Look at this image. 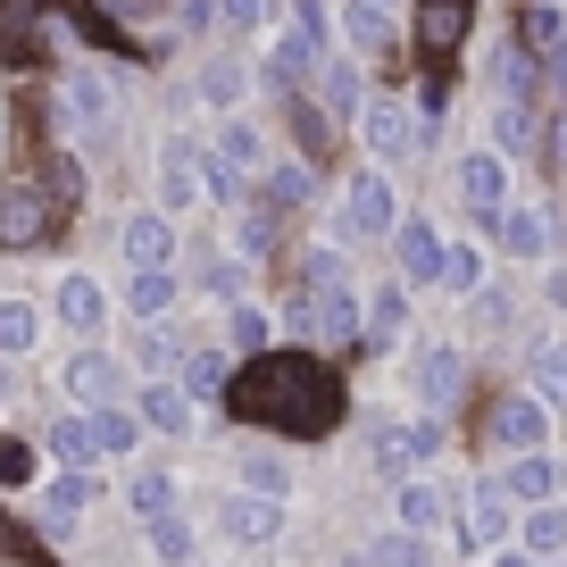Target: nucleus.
Listing matches in <instances>:
<instances>
[{
  "mask_svg": "<svg viewBox=\"0 0 567 567\" xmlns=\"http://www.w3.org/2000/svg\"><path fill=\"white\" fill-rule=\"evenodd\" d=\"M292 34H301L318 59H334V18H326V0H292Z\"/></svg>",
  "mask_w": 567,
  "mask_h": 567,
  "instance_id": "ea45409f",
  "label": "nucleus"
},
{
  "mask_svg": "<svg viewBox=\"0 0 567 567\" xmlns=\"http://www.w3.org/2000/svg\"><path fill=\"white\" fill-rule=\"evenodd\" d=\"M217 526H226L234 543H250V550H259V543H276V526H284V501H259V493H234V501H226V517H217Z\"/></svg>",
  "mask_w": 567,
  "mask_h": 567,
  "instance_id": "412c9836",
  "label": "nucleus"
},
{
  "mask_svg": "<svg viewBox=\"0 0 567 567\" xmlns=\"http://www.w3.org/2000/svg\"><path fill=\"white\" fill-rule=\"evenodd\" d=\"M359 134H368V151H375V159H401V151H417V142H425V125L409 117L401 101H368V117H359Z\"/></svg>",
  "mask_w": 567,
  "mask_h": 567,
  "instance_id": "ddd939ff",
  "label": "nucleus"
},
{
  "mask_svg": "<svg viewBox=\"0 0 567 567\" xmlns=\"http://www.w3.org/2000/svg\"><path fill=\"white\" fill-rule=\"evenodd\" d=\"M443 451V425L417 417V425H375V467H384L392 484H417V467Z\"/></svg>",
  "mask_w": 567,
  "mask_h": 567,
  "instance_id": "6e6552de",
  "label": "nucleus"
},
{
  "mask_svg": "<svg viewBox=\"0 0 567 567\" xmlns=\"http://www.w3.org/2000/svg\"><path fill=\"white\" fill-rule=\"evenodd\" d=\"M267 334H276V326H267V309H234V351H250V359H267Z\"/></svg>",
  "mask_w": 567,
  "mask_h": 567,
  "instance_id": "de8ad7c7",
  "label": "nucleus"
},
{
  "mask_svg": "<svg viewBox=\"0 0 567 567\" xmlns=\"http://www.w3.org/2000/svg\"><path fill=\"white\" fill-rule=\"evenodd\" d=\"M34 184H42V193L59 200V209H84V167H75L68 151H59V142L42 151V176H34Z\"/></svg>",
  "mask_w": 567,
  "mask_h": 567,
  "instance_id": "c756f323",
  "label": "nucleus"
},
{
  "mask_svg": "<svg viewBox=\"0 0 567 567\" xmlns=\"http://www.w3.org/2000/svg\"><path fill=\"white\" fill-rule=\"evenodd\" d=\"M342 34H351L359 51H392V18L375 0H351V9H342Z\"/></svg>",
  "mask_w": 567,
  "mask_h": 567,
  "instance_id": "473e14b6",
  "label": "nucleus"
},
{
  "mask_svg": "<svg viewBox=\"0 0 567 567\" xmlns=\"http://www.w3.org/2000/svg\"><path fill=\"white\" fill-rule=\"evenodd\" d=\"M534 68H543V59H534L526 42H509V51H501V92H509V101H534Z\"/></svg>",
  "mask_w": 567,
  "mask_h": 567,
  "instance_id": "37998d69",
  "label": "nucleus"
},
{
  "mask_svg": "<svg viewBox=\"0 0 567 567\" xmlns=\"http://www.w3.org/2000/svg\"><path fill=\"white\" fill-rule=\"evenodd\" d=\"M534 392H543V401H567V368H559V351H534Z\"/></svg>",
  "mask_w": 567,
  "mask_h": 567,
  "instance_id": "603ef678",
  "label": "nucleus"
},
{
  "mask_svg": "<svg viewBox=\"0 0 567 567\" xmlns=\"http://www.w3.org/2000/svg\"><path fill=\"white\" fill-rule=\"evenodd\" d=\"M460 193L476 200V217H493V226H501V209H509V176H501L493 151H467V159H460Z\"/></svg>",
  "mask_w": 567,
  "mask_h": 567,
  "instance_id": "aec40b11",
  "label": "nucleus"
},
{
  "mask_svg": "<svg viewBox=\"0 0 567 567\" xmlns=\"http://www.w3.org/2000/svg\"><path fill=\"white\" fill-rule=\"evenodd\" d=\"M401 334H409V292H401V284H375V292H368V334H359V351L384 359Z\"/></svg>",
  "mask_w": 567,
  "mask_h": 567,
  "instance_id": "a211bd4d",
  "label": "nucleus"
},
{
  "mask_svg": "<svg viewBox=\"0 0 567 567\" xmlns=\"http://www.w3.org/2000/svg\"><path fill=\"white\" fill-rule=\"evenodd\" d=\"M134 409H142V425H159V434H193V392L184 384H151Z\"/></svg>",
  "mask_w": 567,
  "mask_h": 567,
  "instance_id": "393cba45",
  "label": "nucleus"
},
{
  "mask_svg": "<svg viewBox=\"0 0 567 567\" xmlns=\"http://www.w3.org/2000/svg\"><path fill=\"white\" fill-rule=\"evenodd\" d=\"M467 25H476V0H417V68H425V92L443 101V75L460 59Z\"/></svg>",
  "mask_w": 567,
  "mask_h": 567,
  "instance_id": "f03ea898",
  "label": "nucleus"
},
{
  "mask_svg": "<svg viewBox=\"0 0 567 567\" xmlns=\"http://www.w3.org/2000/svg\"><path fill=\"white\" fill-rule=\"evenodd\" d=\"M59 318H68L75 334H92V326L109 318V301H101V284H92V276H59Z\"/></svg>",
  "mask_w": 567,
  "mask_h": 567,
  "instance_id": "a878e982",
  "label": "nucleus"
},
{
  "mask_svg": "<svg viewBox=\"0 0 567 567\" xmlns=\"http://www.w3.org/2000/svg\"><path fill=\"white\" fill-rule=\"evenodd\" d=\"M259 193L276 200V209H301V200L318 193V176H309V167H267V176H259Z\"/></svg>",
  "mask_w": 567,
  "mask_h": 567,
  "instance_id": "4c0bfd02",
  "label": "nucleus"
},
{
  "mask_svg": "<svg viewBox=\"0 0 567 567\" xmlns=\"http://www.w3.org/2000/svg\"><path fill=\"white\" fill-rule=\"evenodd\" d=\"M92 443H101V451H134L142 417H134V409H92Z\"/></svg>",
  "mask_w": 567,
  "mask_h": 567,
  "instance_id": "58836bf2",
  "label": "nucleus"
},
{
  "mask_svg": "<svg viewBox=\"0 0 567 567\" xmlns=\"http://www.w3.org/2000/svg\"><path fill=\"white\" fill-rule=\"evenodd\" d=\"M309 101H318L326 109V117H368V92H359V68H351V59H326V68H318V84H309Z\"/></svg>",
  "mask_w": 567,
  "mask_h": 567,
  "instance_id": "6ab92c4d",
  "label": "nucleus"
},
{
  "mask_svg": "<svg viewBox=\"0 0 567 567\" xmlns=\"http://www.w3.org/2000/svg\"><path fill=\"white\" fill-rule=\"evenodd\" d=\"M392 259H401L409 284H443V259H451V250L434 243V226H425V217H401V234H392Z\"/></svg>",
  "mask_w": 567,
  "mask_h": 567,
  "instance_id": "dca6fc26",
  "label": "nucleus"
},
{
  "mask_svg": "<svg viewBox=\"0 0 567 567\" xmlns=\"http://www.w3.org/2000/svg\"><path fill=\"white\" fill-rule=\"evenodd\" d=\"M234 476H243V493H259V501H284V493H292V467H284L276 451H243V467H234Z\"/></svg>",
  "mask_w": 567,
  "mask_h": 567,
  "instance_id": "7c9ffc66",
  "label": "nucleus"
},
{
  "mask_svg": "<svg viewBox=\"0 0 567 567\" xmlns=\"http://www.w3.org/2000/svg\"><path fill=\"white\" fill-rule=\"evenodd\" d=\"M167 301H176V276H167V267H151V276H125V309H134V318H159Z\"/></svg>",
  "mask_w": 567,
  "mask_h": 567,
  "instance_id": "72a5a7b5",
  "label": "nucleus"
},
{
  "mask_svg": "<svg viewBox=\"0 0 567 567\" xmlns=\"http://www.w3.org/2000/svg\"><path fill=\"white\" fill-rule=\"evenodd\" d=\"M368 559H375V567H434V550H425L417 534H375Z\"/></svg>",
  "mask_w": 567,
  "mask_h": 567,
  "instance_id": "c03bdc74",
  "label": "nucleus"
},
{
  "mask_svg": "<svg viewBox=\"0 0 567 567\" xmlns=\"http://www.w3.org/2000/svg\"><path fill=\"white\" fill-rule=\"evenodd\" d=\"M184 25H193V34H209V25H217V0H184Z\"/></svg>",
  "mask_w": 567,
  "mask_h": 567,
  "instance_id": "6e6d98bb",
  "label": "nucleus"
},
{
  "mask_svg": "<svg viewBox=\"0 0 567 567\" xmlns=\"http://www.w3.org/2000/svg\"><path fill=\"white\" fill-rule=\"evenodd\" d=\"M84 501H92V476H84V467H75V476H51V534L68 526V517L84 509Z\"/></svg>",
  "mask_w": 567,
  "mask_h": 567,
  "instance_id": "a18cd8bd",
  "label": "nucleus"
},
{
  "mask_svg": "<svg viewBox=\"0 0 567 567\" xmlns=\"http://www.w3.org/2000/svg\"><path fill=\"white\" fill-rule=\"evenodd\" d=\"M92 451H101V443H92V417H51V460L68 467V476L92 460Z\"/></svg>",
  "mask_w": 567,
  "mask_h": 567,
  "instance_id": "2f4dec72",
  "label": "nucleus"
},
{
  "mask_svg": "<svg viewBox=\"0 0 567 567\" xmlns=\"http://www.w3.org/2000/svg\"><path fill=\"white\" fill-rule=\"evenodd\" d=\"M443 517H451V493H443V484H401V534H425V526H443Z\"/></svg>",
  "mask_w": 567,
  "mask_h": 567,
  "instance_id": "bb28decb",
  "label": "nucleus"
},
{
  "mask_svg": "<svg viewBox=\"0 0 567 567\" xmlns=\"http://www.w3.org/2000/svg\"><path fill=\"white\" fill-rule=\"evenodd\" d=\"M0 559H25V567H51V550H34V543H25V526H18V517H0Z\"/></svg>",
  "mask_w": 567,
  "mask_h": 567,
  "instance_id": "8fccbe9b",
  "label": "nucleus"
},
{
  "mask_svg": "<svg viewBox=\"0 0 567 567\" xmlns=\"http://www.w3.org/2000/svg\"><path fill=\"white\" fill-rule=\"evenodd\" d=\"M501 484H509V501H526V509H550V493H559V460H550V451H526V460L501 467Z\"/></svg>",
  "mask_w": 567,
  "mask_h": 567,
  "instance_id": "4be33fe9",
  "label": "nucleus"
},
{
  "mask_svg": "<svg viewBox=\"0 0 567 567\" xmlns=\"http://www.w3.org/2000/svg\"><path fill=\"white\" fill-rule=\"evenodd\" d=\"M217 18H226V25H250V34H259V25L276 18V0H217Z\"/></svg>",
  "mask_w": 567,
  "mask_h": 567,
  "instance_id": "864d4df0",
  "label": "nucleus"
},
{
  "mask_svg": "<svg viewBox=\"0 0 567 567\" xmlns=\"http://www.w3.org/2000/svg\"><path fill=\"white\" fill-rule=\"evenodd\" d=\"M134 359H142L151 375H159V384H167V375H184V342H176V334H159V326H151V334L134 342Z\"/></svg>",
  "mask_w": 567,
  "mask_h": 567,
  "instance_id": "a19ab883",
  "label": "nucleus"
},
{
  "mask_svg": "<svg viewBox=\"0 0 567 567\" xmlns=\"http://www.w3.org/2000/svg\"><path fill=\"white\" fill-rule=\"evenodd\" d=\"M159 184H167V209H193L200 193H217V159L193 134H167L159 142Z\"/></svg>",
  "mask_w": 567,
  "mask_h": 567,
  "instance_id": "0eeeda50",
  "label": "nucleus"
},
{
  "mask_svg": "<svg viewBox=\"0 0 567 567\" xmlns=\"http://www.w3.org/2000/svg\"><path fill=\"white\" fill-rule=\"evenodd\" d=\"M460 543H467V550H484V543H509V484H501V476H476V484H467Z\"/></svg>",
  "mask_w": 567,
  "mask_h": 567,
  "instance_id": "9b49d317",
  "label": "nucleus"
},
{
  "mask_svg": "<svg viewBox=\"0 0 567 567\" xmlns=\"http://www.w3.org/2000/svg\"><path fill=\"white\" fill-rule=\"evenodd\" d=\"M493 142L509 151V159H526V151H534V109L501 101V109H493Z\"/></svg>",
  "mask_w": 567,
  "mask_h": 567,
  "instance_id": "e433bc0d",
  "label": "nucleus"
},
{
  "mask_svg": "<svg viewBox=\"0 0 567 567\" xmlns=\"http://www.w3.org/2000/svg\"><path fill=\"white\" fill-rule=\"evenodd\" d=\"M559 368H567V342H559Z\"/></svg>",
  "mask_w": 567,
  "mask_h": 567,
  "instance_id": "bf43d9fd",
  "label": "nucleus"
},
{
  "mask_svg": "<svg viewBox=\"0 0 567 567\" xmlns=\"http://www.w3.org/2000/svg\"><path fill=\"white\" fill-rule=\"evenodd\" d=\"M484 425H493V443L509 451V460H526V451H543V425H550V409L534 401V392H501Z\"/></svg>",
  "mask_w": 567,
  "mask_h": 567,
  "instance_id": "9d476101",
  "label": "nucleus"
},
{
  "mask_svg": "<svg viewBox=\"0 0 567 567\" xmlns=\"http://www.w3.org/2000/svg\"><path fill=\"white\" fill-rule=\"evenodd\" d=\"M493 567H543V559H526V550H501V559Z\"/></svg>",
  "mask_w": 567,
  "mask_h": 567,
  "instance_id": "4d7b16f0",
  "label": "nucleus"
},
{
  "mask_svg": "<svg viewBox=\"0 0 567 567\" xmlns=\"http://www.w3.org/2000/svg\"><path fill=\"white\" fill-rule=\"evenodd\" d=\"M417 401H425V417H434V425L467 401V359L451 351V342H434V351L417 359Z\"/></svg>",
  "mask_w": 567,
  "mask_h": 567,
  "instance_id": "1a4fd4ad",
  "label": "nucleus"
},
{
  "mask_svg": "<svg viewBox=\"0 0 567 567\" xmlns=\"http://www.w3.org/2000/svg\"><path fill=\"white\" fill-rule=\"evenodd\" d=\"M292 134H301L309 159H326V151H334V117H326L318 101H301V92H292Z\"/></svg>",
  "mask_w": 567,
  "mask_h": 567,
  "instance_id": "f704fd0d",
  "label": "nucleus"
},
{
  "mask_svg": "<svg viewBox=\"0 0 567 567\" xmlns=\"http://www.w3.org/2000/svg\"><path fill=\"white\" fill-rule=\"evenodd\" d=\"M443 284H451V292H476V284H484V259H476L467 243H451V259H443Z\"/></svg>",
  "mask_w": 567,
  "mask_h": 567,
  "instance_id": "09e8293b",
  "label": "nucleus"
},
{
  "mask_svg": "<svg viewBox=\"0 0 567 567\" xmlns=\"http://www.w3.org/2000/svg\"><path fill=\"white\" fill-rule=\"evenodd\" d=\"M51 18H59V0H0V68H18V75L51 68Z\"/></svg>",
  "mask_w": 567,
  "mask_h": 567,
  "instance_id": "7ed1b4c3",
  "label": "nucleus"
},
{
  "mask_svg": "<svg viewBox=\"0 0 567 567\" xmlns=\"http://www.w3.org/2000/svg\"><path fill=\"white\" fill-rule=\"evenodd\" d=\"M151 550H159V567H193V517H159Z\"/></svg>",
  "mask_w": 567,
  "mask_h": 567,
  "instance_id": "79ce46f5",
  "label": "nucleus"
},
{
  "mask_svg": "<svg viewBox=\"0 0 567 567\" xmlns=\"http://www.w3.org/2000/svg\"><path fill=\"white\" fill-rule=\"evenodd\" d=\"M101 125H117V92H109V75L68 68V75H59V134H101Z\"/></svg>",
  "mask_w": 567,
  "mask_h": 567,
  "instance_id": "423d86ee",
  "label": "nucleus"
},
{
  "mask_svg": "<svg viewBox=\"0 0 567 567\" xmlns=\"http://www.w3.org/2000/svg\"><path fill=\"white\" fill-rule=\"evenodd\" d=\"M550 142H559V159H567V117H559V134H550Z\"/></svg>",
  "mask_w": 567,
  "mask_h": 567,
  "instance_id": "13d9d810",
  "label": "nucleus"
},
{
  "mask_svg": "<svg viewBox=\"0 0 567 567\" xmlns=\"http://www.w3.org/2000/svg\"><path fill=\"white\" fill-rule=\"evenodd\" d=\"M517 42H526L543 68H559V75H567V18L550 9V0H526V9H517Z\"/></svg>",
  "mask_w": 567,
  "mask_h": 567,
  "instance_id": "f3484780",
  "label": "nucleus"
},
{
  "mask_svg": "<svg viewBox=\"0 0 567 567\" xmlns=\"http://www.w3.org/2000/svg\"><path fill=\"white\" fill-rule=\"evenodd\" d=\"M501 243H509L517 259H543V250H550V217H543V209H517V200H509V209H501Z\"/></svg>",
  "mask_w": 567,
  "mask_h": 567,
  "instance_id": "cd10ccee",
  "label": "nucleus"
},
{
  "mask_svg": "<svg viewBox=\"0 0 567 567\" xmlns=\"http://www.w3.org/2000/svg\"><path fill=\"white\" fill-rule=\"evenodd\" d=\"M375 9H392V0H375Z\"/></svg>",
  "mask_w": 567,
  "mask_h": 567,
  "instance_id": "052dcab7",
  "label": "nucleus"
},
{
  "mask_svg": "<svg viewBox=\"0 0 567 567\" xmlns=\"http://www.w3.org/2000/svg\"><path fill=\"white\" fill-rule=\"evenodd\" d=\"M117 392H125V375H117V359H109V351H75L68 359V401L117 409Z\"/></svg>",
  "mask_w": 567,
  "mask_h": 567,
  "instance_id": "4468645a",
  "label": "nucleus"
},
{
  "mask_svg": "<svg viewBox=\"0 0 567 567\" xmlns=\"http://www.w3.org/2000/svg\"><path fill=\"white\" fill-rule=\"evenodd\" d=\"M117 243H125V259H134V276H151V267H167V259H176V226H167L159 209H134Z\"/></svg>",
  "mask_w": 567,
  "mask_h": 567,
  "instance_id": "2eb2a0df",
  "label": "nucleus"
},
{
  "mask_svg": "<svg viewBox=\"0 0 567 567\" xmlns=\"http://www.w3.org/2000/svg\"><path fill=\"white\" fill-rule=\"evenodd\" d=\"M125 509L151 517V526L176 517V476H167V467H134V476H125Z\"/></svg>",
  "mask_w": 567,
  "mask_h": 567,
  "instance_id": "b1692460",
  "label": "nucleus"
},
{
  "mask_svg": "<svg viewBox=\"0 0 567 567\" xmlns=\"http://www.w3.org/2000/svg\"><path fill=\"white\" fill-rule=\"evenodd\" d=\"M276 217H284V209H276L267 193L250 200V209H243V250H276Z\"/></svg>",
  "mask_w": 567,
  "mask_h": 567,
  "instance_id": "49530a36",
  "label": "nucleus"
},
{
  "mask_svg": "<svg viewBox=\"0 0 567 567\" xmlns=\"http://www.w3.org/2000/svg\"><path fill=\"white\" fill-rule=\"evenodd\" d=\"M517 543H526V559H567V509H526Z\"/></svg>",
  "mask_w": 567,
  "mask_h": 567,
  "instance_id": "c85d7f7f",
  "label": "nucleus"
},
{
  "mask_svg": "<svg viewBox=\"0 0 567 567\" xmlns=\"http://www.w3.org/2000/svg\"><path fill=\"white\" fill-rule=\"evenodd\" d=\"M34 334H42V318L25 301H0V359H25L34 351Z\"/></svg>",
  "mask_w": 567,
  "mask_h": 567,
  "instance_id": "c9c22d12",
  "label": "nucleus"
},
{
  "mask_svg": "<svg viewBox=\"0 0 567 567\" xmlns=\"http://www.w3.org/2000/svg\"><path fill=\"white\" fill-rule=\"evenodd\" d=\"M0 484H34V451L25 443H0Z\"/></svg>",
  "mask_w": 567,
  "mask_h": 567,
  "instance_id": "5fc2aeb1",
  "label": "nucleus"
},
{
  "mask_svg": "<svg viewBox=\"0 0 567 567\" xmlns=\"http://www.w3.org/2000/svg\"><path fill=\"white\" fill-rule=\"evenodd\" d=\"M342 226L351 234H401V209H392V184L375 167H359L351 193H342Z\"/></svg>",
  "mask_w": 567,
  "mask_h": 567,
  "instance_id": "f8f14e48",
  "label": "nucleus"
},
{
  "mask_svg": "<svg viewBox=\"0 0 567 567\" xmlns=\"http://www.w3.org/2000/svg\"><path fill=\"white\" fill-rule=\"evenodd\" d=\"M200 92H209L217 109H234V101H243V68H226V59H217V68L200 75Z\"/></svg>",
  "mask_w": 567,
  "mask_h": 567,
  "instance_id": "3c124183",
  "label": "nucleus"
},
{
  "mask_svg": "<svg viewBox=\"0 0 567 567\" xmlns=\"http://www.w3.org/2000/svg\"><path fill=\"white\" fill-rule=\"evenodd\" d=\"M234 375H243V368H234L226 351H209V342H193V351H184V375H176V384L193 392V401H209V392H217V401H226V392H234Z\"/></svg>",
  "mask_w": 567,
  "mask_h": 567,
  "instance_id": "5701e85b",
  "label": "nucleus"
},
{
  "mask_svg": "<svg viewBox=\"0 0 567 567\" xmlns=\"http://www.w3.org/2000/svg\"><path fill=\"white\" fill-rule=\"evenodd\" d=\"M226 409L243 425H267V434H292V443H326L342 417H351V392H342V368L318 351H267L234 375Z\"/></svg>",
  "mask_w": 567,
  "mask_h": 567,
  "instance_id": "f257e3e1",
  "label": "nucleus"
},
{
  "mask_svg": "<svg viewBox=\"0 0 567 567\" xmlns=\"http://www.w3.org/2000/svg\"><path fill=\"white\" fill-rule=\"evenodd\" d=\"M59 226H68V209H59L42 184H9V193H0V250H42Z\"/></svg>",
  "mask_w": 567,
  "mask_h": 567,
  "instance_id": "39448f33",
  "label": "nucleus"
},
{
  "mask_svg": "<svg viewBox=\"0 0 567 567\" xmlns=\"http://www.w3.org/2000/svg\"><path fill=\"white\" fill-rule=\"evenodd\" d=\"M301 334H309V342H334V351H359L368 309L351 301V284H309V276H301Z\"/></svg>",
  "mask_w": 567,
  "mask_h": 567,
  "instance_id": "20e7f679",
  "label": "nucleus"
}]
</instances>
